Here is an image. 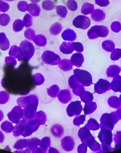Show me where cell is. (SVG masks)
<instances>
[{"mask_svg":"<svg viewBox=\"0 0 121 153\" xmlns=\"http://www.w3.org/2000/svg\"><path fill=\"white\" fill-rule=\"evenodd\" d=\"M108 30L106 27L103 26H96L91 27L87 33L90 39H95L98 37H105L108 35Z\"/></svg>","mask_w":121,"mask_h":153,"instance_id":"obj_1","label":"cell"},{"mask_svg":"<svg viewBox=\"0 0 121 153\" xmlns=\"http://www.w3.org/2000/svg\"><path fill=\"white\" fill-rule=\"evenodd\" d=\"M91 21L88 17L78 16L76 17L73 22V25L77 28L86 30L90 26Z\"/></svg>","mask_w":121,"mask_h":153,"instance_id":"obj_2","label":"cell"},{"mask_svg":"<svg viewBox=\"0 0 121 153\" xmlns=\"http://www.w3.org/2000/svg\"><path fill=\"white\" fill-rule=\"evenodd\" d=\"M62 37L65 40L73 41L76 39V33L73 30L68 28L62 33Z\"/></svg>","mask_w":121,"mask_h":153,"instance_id":"obj_3","label":"cell"},{"mask_svg":"<svg viewBox=\"0 0 121 153\" xmlns=\"http://www.w3.org/2000/svg\"><path fill=\"white\" fill-rule=\"evenodd\" d=\"M105 13L102 10L99 9L94 10L91 13V19L96 22H100L105 19Z\"/></svg>","mask_w":121,"mask_h":153,"instance_id":"obj_4","label":"cell"},{"mask_svg":"<svg viewBox=\"0 0 121 153\" xmlns=\"http://www.w3.org/2000/svg\"><path fill=\"white\" fill-rule=\"evenodd\" d=\"M28 11L33 16H38L41 12V8L36 3H31L29 4Z\"/></svg>","mask_w":121,"mask_h":153,"instance_id":"obj_5","label":"cell"},{"mask_svg":"<svg viewBox=\"0 0 121 153\" xmlns=\"http://www.w3.org/2000/svg\"><path fill=\"white\" fill-rule=\"evenodd\" d=\"M50 51H45V53L49 56L50 58L43 60V61L45 63L49 64V65H56L54 60H56L58 59H60V56L58 55L51 51V56H50Z\"/></svg>","mask_w":121,"mask_h":153,"instance_id":"obj_6","label":"cell"},{"mask_svg":"<svg viewBox=\"0 0 121 153\" xmlns=\"http://www.w3.org/2000/svg\"><path fill=\"white\" fill-rule=\"evenodd\" d=\"M84 57L82 53H77L74 54L71 57V62L74 65H82L84 62Z\"/></svg>","mask_w":121,"mask_h":153,"instance_id":"obj_7","label":"cell"},{"mask_svg":"<svg viewBox=\"0 0 121 153\" xmlns=\"http://www.w3.org/2000/svg\"><path fill=\"white\" fill-rule=\"evenodd\" d=\"M94 9L93 4L89 3H85L82 6L81 12L82 14L87 15L93 13Z\"/></svg>","mask_w":121,"mask_h":153,"instance_id":"obj_8","label":"cell"},{"mask_svg":"<svg viewBox=\"0 0 121 153\" xmlns=\"http://www.w3.org/2000/svg\"><path fill=\"white\" fill-rule=\"evenodd\" d=\"M63 29V26L59 23H55L50 27V33L54 35H58Z\"/></svg>","mask_w":121,"mask_h":153,"instance_id":"obj_9","label":"cell"},{"mask_svg":"<svg viewBox=\"0 0 121 153\" xmlns=\"http://www.w3.org/2000/svg\"><path fill=\"white\" fill-rule=\"evenodd\" d=\"M33 41L38 46H44L46 43V38L42 35H38L33 38Z\"/></svg>","mask_w":121,"mask_h":153,"instance_id":"obj_10","label":"cell"},{"mask_svg":"<svg viewBox=\"0 0 121 153\" xmlns=\"http://www.w3.org/2000/svg\"><path fill=\"white\" fill-rule=\"evenodd\" d=\"M24 23L21 20L16 19L13 23V29L15 32L21 31L23 29L24 27Z\"/></svg>","mask_w":121,"mask_h":153,"instance_id":"obj_11","label":"cell"},{"mask_svg":"<svg viewBox=\"0 0 121 153\" xmlns=\"http://www.w3.org/2000/svg\"><path fill=\"white\" fill-rule=\"evenodd\" d=\"M0 47H6L7 49L10 47L9 40L6 38L4 33H0Z\"/></svg>","mask_w":121,"mask_h":153,"instance_id":"obj_12","label":"cell"},{"mask_svg":"<svg viewBox=\"0 0 121 153\" xmlns=\"http://www.w3.org/2000/svg\"><path fill=\"white\" fill-rule=\"evenodd\" d=\"M10 21L9 15L6 13H2L0 15V25L2 26H7Z\"/></svg>","mask_w":121,"mask_h":153,"instance_id":"obj_13","label":"cell"},{"mask_svg":"<svg viewBox=\"0 0 121 153\" xmlns=\"http://www.w3.org/2000/svg\"><path fill=\"white\" fill-rule=\"evenodd\" d=\"M42 6L44 9L47 11L52 10L55 7L54 3L50 0H45L43 1Z\"/></svg>","mask_w":121,"mask_h":153,"instance_id":"obj_14","label":"cell"},{"mask_svg":"<svg viewBox=\"0 0 121 153\" xmlns=\"http://www.w3.org/2000/svg\"><path fill=\"white\" fill-rule=\"evenodd\" d=\"M57 13L58 16L62 18H65L66 16L68 10L66 7L63 6L57 7Z\"/></svg>","mask_w":121,"mask_h":153,"instance_id":"obj_15","label":"cell"},{"mask_svg":"<svg viewBox=\"0 0 121 153\" xmlns=\"http://www.w3.org/2000/svg\"><path fill=\"white\" fill-rule=\"evenodd\" d=\"M17 7L18 10L22 12H25L28 11L29 8V4L26 1H21L18 3Z\"/></svg>","mask_w":121,"mask_h":153,"instance_id":"obj_16","label":"cell"},{"mask_svg":"<svg viewBox=\"0 0 121 153\" xmlns=\"http://www.w3.org/2000/svg\"><path fill=\"white\" fill-rule=\"evenodd\" d=\"M68 9L72 11H75L78 8V4L75 0H68L66 3Z\"/></svg>","mask_w":121,"mask_h":153,"instance_id":"obj_17","label":"cell"},{"mask_svg":"<svg viewBox=\"0 0 121 153\" xmlns=\"http://www.w3.org/2000/svg\"><path fill=\"white\" fill-rule=\"evenodd\" d=\"M23 23L26 28L30 27L32 25V19L31 15L27 13L23 18Z\"/></svg>","mask_w":121,"mask_h":153,"instance_id":"obj_18","label":"cell"},{"mask_svg":"<svg viewBox=\"0 0 121 153\" xmlns=\"http://www.w3.org/2000/svg\"><path fill=\"white\" fill-rule=\"evenodd\" d=\"M36 35L35 31L32 28H29L25 31L24 36L27 39L32 40Z\"/></svg>","mask_w":121,"mask_h":153,"instance_id":"obj_19","label":"cell"},{"mask_svg":"<svg viewBox=\"0 0 121 153\" xmlns=\"http://www.w3.org/2000/svg\"><path fill=\"white\" fill-rule=\"evenodd\" d=\"M10 9V5L3 0H0V11L6 12Z\"/></svg>","mask_w":121,"mask_h":153,"instance_id":"obj_20","label":"cell"},{"mask_svg":"<svg viewBox=\"0 0 121 153\" xmlns=\"http://www.w3.org/2000/svg\"><path fill=\"white\" fill-rule=\"evenodd\" d=\"M95 2L97 5L101 7L108 6L110 3L109 0H95Z\"/></svg>","mask_w":121,"mask_h":153,"instance_id":"obj_21","label":"cell"},{"mask_svg":"<svg viewBox=\"0 0 121 153\" xmlns=\"http://www.w3.org/2000/svg\"><path fill=\"white\" fill-rule=\"evenodd\" d=\"M41 0H30L33 3H37L39 2Z\"/></svg>","mask_w":121,"mask_h":153,"instance_id":"obj_22","label":"cell"},{"mask_svg":"<svg viewBox=\"0 0 121 153\" xmlns=\"http://www.w3.org/2000/svg\"><path fill=\"white\" fill-rule=\"evenodd\" d=\"M4 1H15V0H4Z\"/></svg>","mask_w":121,"mask_h":153,"instance_id":"obj_23","label":"cell"}]
</instances>
